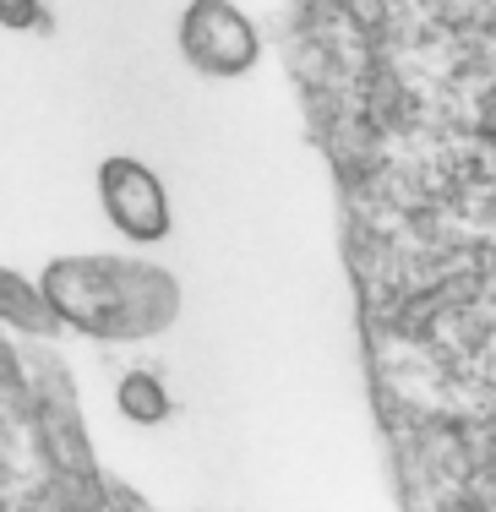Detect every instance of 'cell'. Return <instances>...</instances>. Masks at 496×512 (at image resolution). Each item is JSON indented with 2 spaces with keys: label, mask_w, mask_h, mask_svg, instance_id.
I'll return each instance as SVG.
<instances>
[{
  "label": "cell",
  "mask_w": 496,
  "mask_h": 512,
  "mask_svg": "<svg viewBox=\"0 0 496 512\" xmlns=\"http://www.w3.org/2000/svg\"><path fill=\"white\" fill-rule=\"evenodd\" d=\"M44 295L88 338H148L175 316L180 289L159 267L115 256H71L44 273Z\"/></svg>",
  "instance_id": "cell-1"
},
{
  "label": "cell",
  "mask_w": 496,
  "mask_h": 512,
  "mask_svg": "<svg viewBox=\"0 0 496 512\" xmlns=\"http://www.w3.org/2000/svg\"><path fill=\"white\" fill-rule=\"evenodd\" d=\"M180 55L213 82H229L257 66V28L229 0H191L180 17Z\"/></svg>",
  "instance_id": "cell-2"
},
{
  "label": "cell",
  "mask_w": 496,
  "mask_h": 512,
  "mask_svg": "<svg viewBox=\"0 0 496 512\" xmlns=\"http://www.w3.org/2000/svg\"><path fill=\"white\" fill-rule=\"evenodd\" d=\"M99 197H104V213L115 218L120 235H131V240H164L169 235L164 186L153 180V169L137 164V158H104L99 164Z\"/></svg>",
  "instance_id": "cell-3"
},
{
  "label": "cell",
  "mask_w": 496,
  "mask_h": 512,
  "mask_svg": "<svg viewBox=\"0 0 496 512\" xmlns=\"http://www.w3.org/2000/svg\"><path fill=\"white\" fill-rule=\"evenodd\" d=\"M6 316L22 327H33V333H44V327L60 322V311L50 306V295H33L22 278H6Z\"/></svg>",
  "instance_id": "cell-4"
},
{
  "label": "cell",
  "mask_w": 496,
  "mask_h": 512,
  "mask_svg": "<svg viewBox=\"0 0 496 512\" xmlns=\"http://www.w3.org/2000/svg\"><path fill=\"white\" fill-rule=\"evenodd\" d=\"M120 409H126V420H164L169 414V398H164V387L153 382V376H126L120 382Z\"/></svg>",
  "instance_id": "cell-5"
},
{
  "label": "cell",
  "mask_w": 496,
  "mask_h": 512,
  "mask_svg": "<svg viewBox=\"0 0 496 512\" xmlns=\"http://www.w3.org/2000/svg\"><path fill=\"white\" fill-rule=\"evenodd\" d=\"M6 22H11V28L33 22V0H6Z\"/></svg>",
  "instance_id": "cell-6"
}]
</instances>
